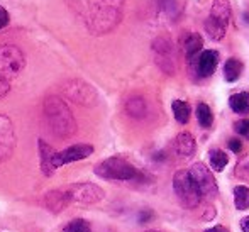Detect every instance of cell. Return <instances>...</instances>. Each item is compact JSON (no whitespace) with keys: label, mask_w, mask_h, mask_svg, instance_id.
I'll use <instances>...</instances> for the list:
<instances>
[{"label":"cell","mask_w":249,"mask_h":232,"mask_svg":"<svg viewBox=\"0 0 249 232\" xmlns=\"http://www.w3.org/2000/svg\"><path fill=\"white\" fill-rule=\"evenodd\" d=\"M26 65L24 53L16 44H2L0 46V76L7 82L14 80Z\"/></svg>","instance_id":"cell-6"},{"label":"cell","mask_w":249,"mask_h":232,"mask_svg":"<svg viewBox=\"0 0 249 232\" xmlns=\"http://www.w3.org/2000/svg\"><path fill=\"white\" fill-rule=\"evenodd\" d=\"M197 121H198V124L202 125L203 129L212 127L213 114H212V110H210V107L205 104V102H200V104L197 105Z\"/></svg>","instance_id":"cell-25"},{"label":"cell","mask_w":249,"mask_h":232,"mask_svg":"<svg viewBox=\"0 0 249 232\" xmlns=\"http://www.w3.org/2000/svg\"><path fill=\"white\" fill-rule=\"evenodd\" d=\"M234 131L239 136H243L244 139L249 141V119H241L234 124Z\"/></svg>","instance_id":"cell-28"},{"label":"cell","mask_w":249,"mask_h":232,"mask_svg":"<svg viewBox=\"0 0 249 232\" xmlns=\"http://www.w3.org/2000/svg\"><path fill=\"white\" fill-rule=\"evenodd\" d=\"M236 177L243 178V180H249V154L237 161L236 164Z\"/></svg>","instance_id":"cell-27"},{"label":"cell","mask_w":249,"mask_h":232,"mask_svg":"<svg viewBox=\"0 0 249 232\" xmlns=\"http://www.w3.org/2000/svg\"><path fill=\"white\" fill-rule=\"evenodd\" d=\"M203 232H229V229H227L226 226H213V227H210V229H205Z\"/></svg>","instance_id":"cell-33"},{"label":"cell","mask_w":249,"mask_h":232,"mask_svg":"<svg viewBox=\"0 0 249 232\" xmlns=\"http://www.w3.org/2000/svg\"><path fill=\"white\" fill-rule=\"evenodd\" d=\"M209 160H210V166H212L213 171H222L224 168L227 166V163H229V158H227V154L224 153L222 149H210L209 153Z\"/></svg>","instance_id":"cell-22"},{"label":"cell","mask_w":249,"mask_h":232,"mask_svg":"<svg viewBox=\"0 0 249 232\" xmlns=\"http://www.w3.org/2000/svg\"><path fill=\"white\" fill-rule=\"evenodd\" d=\"M9 90H10V83L0 76V98L5 97V95L9 93Z\"/></svg>","instance_id":"cell-31"},{"label":"cell","mask_w":249,"mask_h":232,"mask_svg":"<svg viewBox=\"0 0 249 232\" xmlns=\"http://www.w3.org/2000/svg\"><path fill=\"white\" fill-rule=\"evenodd\" d=\"M44 121H46L48 127L54 136L61 139L71 138L76 132V121L73 117V112L66 105L63 98L50 95L44 100Z\"/></svg>","instance_id":"cell-2"},{"label":"cell","mask_w":249,"mask_h":232,"mask_svg":"<svg viewBox=\"0 0 249 232\" xmlns=\"http://www.w3.org/2000/svg\"><path fill=\"white\" fill-rule=\"evenodd\" d=\"M197 73L203 78L207 76H212L217 70V65H219V53L215 49H207V51H202L198 54L197 61Z\"/></svg>","instance_id":"cell-13"},{"label":"cell","mask_w":249,"mask_h":232,"mask_svg":"<svg viewBox=\"0 0 249 232\" xmlns=\"http://www.w3.org/2000/svg\"><path fill=\"white\" fill-rule=\"evenodd\" d=\"M229 149L232 151V153L239 154L241 151H243V144H241V141H239V139L232 138V139H229Z\"/></svg>","instance_id":"cell-30"},{"label":"cell","mask_w":249,"mask_h":232,"mask_svg":"<svg viewBox=\"0 0 249 232\" xmlns=\"http://www.w3.org/2000/svg\"><path fill=\"white\" fill-rule=\"evenodd\" d=\"M16 131L14 124L7 115L0 114V164L10 160L16 149Z\"/></svg>","instance_id":"cell-11"},{"label":"cell","mask_w":249,"mask_h":232,"mask_svg":"<svg viewBox=\"0 0 249 232\" xmlns=\"http://www.w3.org/2000/svg\"><path fill=\"white\" fill-rule=\"evenodd\" d=\"M173 190L177 193L178 200L187 209H197L202 202L198 188L195 186L188 170H178L173 177Z\"/></svg>","instance_id":"cell-5"},{"label":"cell","mask_w":249,"mask_h":232,"mask_svg":"<svg viewBox=\"0 0 249 232\" xmlns=\"http://www.w3.org/2000/svg\"><path fill=\"white\" fill-rule=\"evenodd\" d=\"M63 93L71 102H75L78 105H87V107H92L99 100L97 90L90 83L83 82V80H70V82H66L63 85Z\"/></svg>","instance_id":"cell-8"},{"label":"cell","mask_w":249,"mask_h":232,"mask_svg":"<svg viewBox=\"0 0 249 232\" xmlns=\"http://www.w3.org/2000/svg\"><path fill=\"white\" fill-rule=\"evenodd\" d=\"M195 149H197V143H195V138L190 134V132H180L175 139V151L180 158L183 160H188L195 154Z\"/></svg>","instance_id":"cell-16"},{"label":"cell","mask_w":249,"mask_h":232,"mask_svg":"<svg viewBox=\"0 0 249 232\" xmlns=\"http://www.w3.org/2000/svg\"><path fill=\"white\" fill-rule=\"evenodd\" d=\"M202 48H203V39L200 34H195V33L188 34V36L183 39V51L190 63L197 61L198 54L202 53Z\"/></svg>","instance_id":"cell-17"},{"label":"cell","mask_w":249,"mask_h":232,"mask_svg":"<svg viewBox=\"0 0 249 232\" xmlns=\"http://www.w3.org/2000/svg\"><path fill=\"white\" fill-rule=\"evenodd\" d=\"M9 22H10L9 12H7V10L3 9V7H0V31L5 29V27L9 26Z\"/></svg>","instance_id":"cell-29"},{"label":"cell","mask_w":249,"mask_h":232,"mask_svg":"<svg viewBox=\"0 0 249 232\" xmlns=\"http://www.w3.org/2000/svg\"><path fill=\"white\" fill-rule=\"evenodd\" d=\"M63 232H92V227L87 220L83 219H75L71 222H68L65 226Z\"/></svg>","instance_id":"cell-26"},{"label":"cell","mask_w":249,"mask_h":232,"mask_svg":"<svg viewBox=\"0 0 249 232\" xmlns=\"http://www.w3.org/2000/svg\"><path fill=\"white\" fill-rule=\"evenodd\" d=\"M171 108H173L175 119H177L180 124H187L190 121V105L183 100H173L171 104Z\"/></svg>","instance_id":"cell-23"},{"label":"cell","mask_w":249,"mask_h":232,"mask_svg":"<svg viewBox=\"0 0 249 232\" xmlns=\"http://www.w3.org/2000/svg\"><path fill=\"white\" fill-rule=\"evenodd\" d=\"M37 149H39V164H41V171H43L46 177H53L56 173V164H54V156L56 151L53 149L46 141L39 139L37 141Z\"/></svg>","instance_id":"cell-14"},{"label":"cell","mask_w":249,"mask_h":232,"mask_svg":"<svg viewBox=\"0 0 249 232\" xmlns=\"http://www.w3.org/2000/svg\"><path fill=\"white\" fill-rule=\"evenodd\" d=\"M243 73V61H239L237 58H229L224 65V78L226 82L234 83Z\"/></svg>","instance_id":"cell-21"},{"label":"cell","mask_w":249,"mask_h":232,"mask_svg":"<svg viewBox=\"0 0 249 232\" xmlns=\"http://www.w3.org/2000/svg\"><path fill=\"white\" fill-rule=\"evenodd\" d=\"M234 207L237 210L249 209V188L244 185H237L234 188Z\"/></svg>","instance_id":"cell-24"},{"label":"cell","mask_w":249,"mask_h":232,"mask_svg":"<svg viewBox=\"0 0 249 232\" xmlns=\"http://www.w3.org/2000/svg\"><path fill=\"white\" fill-rule=\"evenodd\" d=\"M148 232H158V231H148Z\"/></svg>","instance_id":"cell-35"},{"label":"cell","mask_w":249,"mask_h":232,"mask_svg":"<svg viewBox=\"0 0 249 232\" xmlns=\"http://www.w3.org/2000/svg\"><path fill=\"white\" fill-rule=\"evenodd\" d=\"M95 175L104 180H115V181H136L142 180V173L131 164L129 161H125L124 158L112 156L104 160L95 166Z\"/></svg>","instance_id":"cell-3"},{"label":"cell","mask_w":249,"mask_h":232,"mask_svg":"<svg viewBox=\"0 0 249 232\" xmlns=\"http://www.w3.org/2000/svg\"><path fill=\"white\" fill-rule=\"evenodd\" d=\"M92 153H93V146H90V144H73V146L66 147V149H63V151H56L54 164H56V168H61V166H65V164L85 160V158H89Z\"/></svg>","instance_id":"cell-12"},{"label":"cell","mask_w":249,"mask_h":232,"mask_svg":"<svg viewBox=\"0 0 249 232\" xmlns=\"http://www.w3.org/2000/svg\"><path fill=\"white\" fill-rule=\"evenodd\" d=\"M151 219H153V210H142V212L139 214V217H138V220L141 224H146Z\"/></svg>","instance_id":"cell-32"},{"label":"cell","mask_w":249,"mask_h":232,"mask_svg":"<svg viewBox=\"0 0 249 232\" xmlns=\"http://www.w3.org/2000/svg\"><path fill=\"white\" fill-rule=\"evenodd\" d=\"M241 229H243V232H249V215L244 217V219H241Z\"/></svg>","instance_id":"cell-34"},{"label":"cell","mask_w":249,"mask_h":232,"mask_svg":"<svg viewBox=\"0 0 249 232\" xmlns=\"http://www.w3.org/2000/svg\"><path fill=\"white\" fill-rule=\"evenodd\" d=\"M90 34L102 36L121 24L125 0H66Z\"/></svg>","instance_id":"cell-1"},{"label":"cell","mask_w":249,"mask_h":232,"mask_svg":"<svg viewBox=\"0 0 249 232\" xmlns=\"http://www.w3.org/2000/svg\"><path fill=\"white\" fill-rule=\"evenodd\" d=\"M229 107L236 114H249V92H239L229 97Z\"/></svg>","instance_id":"cell-20"},{"label":"cell","mask_w":249,"mask_h":232,"mask_svg":"<svg viewBox=\"0 0 249 232\" xmlns=\"http://www.w3.org/2000/svg\"><path fill=\"white\" fill-rule=\"evenodd\" d=\"M70 195V200L76 203H85V205H92V203H99L104 200L105 192L99 185L90 183V181H83V183H75L66 188Z\"/></svg>","instance_id":"cell-10"},{"label":"cell","mask_w":249,"mask_h":232,"mask_svg":"<svg viewBox=\"0 0 249 232\" xmlns=\"http://www.w3.org/2000/svg\"><path fill=\"white\" fill-rule=\"evenodd\" d=\"M156 5V14L166 20H175L180 14V5L178 0H154Z\"/></svg>","instance_id":"cell-18"},{"label":"cell","mask_w":249,"mask_h":232,"mask_svg":"<svg viewBox=\"0 0 249 232\" xmlns=\"http://www.w3.org/2000/svg\"><path fill=\"white\" fill-rule=\"evenodd\" d=\"M232 10L229 0H213L209 17L205 19V31L213 41H220L227 33Z\"/></svg>","instance_id":"cell-4"},{"label":"cell","mask_w":249,"mask_h":232,"mask_svg":"<svg viewBox=\"0 0 249 232\" xmlns=\"http://www.w3.org/2000/svg\"><path fill=\"white\" fill-rule=\"evenodd\" d=\"M188 173H190L192 180H194V183L198 188L202 196H205V198H215V196L219 195V186H217L215 178H213L212 171L203 163L192 164Z\"/></svg>","instance_id":"cell-9"},{"label":"cell","mask_w":249,"mask_h":232,"mask_svg":"<svg viewBox=\"0 0 249 232\" xmlns=\"http://www.w3.org/2000/svg\"><path fill=\"white\" fill-rule=\"evenodd\" d=\"M153 53L154 61L160 66V70L166 75H175L177 73V51L166 37H156L153 41Z\"/></svg>","instance_id":"cell-7"},{"label":"cell","mask_w":249,"mask_h":232,"mask_svg":"<svg viewBox=\"0 0 249 232\" xmlns=\"http://www.w3.org/2000/svg\"><path fill=\"white\" fill-rule=\"evenodd\" d=\"M125 112H127L132 119H142L148 114V104H146V100L142 97L134 95V97H131L125 102Z\"/></svg>","instance_id":"cell-19"},{"label":"cell","mask_w":249,"mask_h":232,"mask_svg":"<svg viewBox=\"0 0 249 232\" xmlns=\"http://www.w3.org/2000/svg\"><path fill=\"white\" fill-rule=\"evenodd\" d=\"M44 203H46V207L53 214H58L63 212L71 203V200H70L66 188H63V190H51V192H48L46 196H44Z\"/></svg>","instance_id":"cell-15"}]
</instances>
